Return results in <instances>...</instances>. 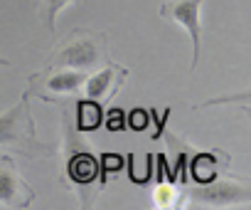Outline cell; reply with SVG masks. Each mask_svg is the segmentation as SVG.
Wrapping results in <instances>:
<instances>
[{"mask_svg":"<svg viewBox=\"0 0 251 210\" xmlns=\"http://www.w3.org/2000/svg\"><path fill=\"white\" fill-rule=\"evenodd\" d=\"M146 126H148V112H146V109H136V112L131 114V129L143 131Z\"/></svg>","mask_w":251,"mask_h":210,"instance_id":"cell-13","label":"cell"},{"mask_svg":"<svg viewBox=\"0 0 251 210\" xmlns=\"http://www.w3.org/2000/svg\"><path fill=\"white\" fill-rule=\"evenodd\" d=\"M0 149L10 153H18L23 158H52L57 156V146L37 139L35 117L30 109V94L23 91V96L10 109L0 114Z\"/></svg>","mask_w":251,"mask_h":210,"instance_id":"cell-1","label":"cell"},{"mask_svg":"<svg viewBox=\"0 0 251 210\" xmlns=\"http://www.w3.org/2000/svg\"><path fill=\"white\" fill-rule=\"evenodd\" d=\"M229 166V156L222 153V151H204V153H197L190 163V171H192V178L197 183H207L212 178H217L224 168Z\"/></svg>","mask_w":251,"mask_h":210,"instance_id":"cell-9","label":"cell"},{"mask_svg":"<svg viewBox=\"0 0 251 210\" xmlns=\"http://www.w3.org/2000/svg\"><path fill=\"white\" fill-rule=\"evenodd\" d=\"M126 79H128V69H126L123 64H118V62H113V60H108L99 72L86 77L81 91L86 94V99H94L103 107L106 101H111L118 94V89L123 87Z\"/></svg>","mask_w":251,"mask_h":210,"instance_id":"cell-7","label":"cell"},{"mask_svg":"<svg viewBox=\"0 0 251 210\" xmlns=\"http://www.w3.org/2000/svg\"><path fill=\"white\" fill-rule=\"evenodd\" d=\"M72 3H76V0H37L40 23L45 25L50 40H54V35H57V15Z\"/></svg>","mask_w":251,"mask_h":210,"instance_id":"cell-11","label":"cell"},{"mask_svg":"<svg viewBox=\"0 0 251 210\" xmlns=\"http://www.w3.org/2000/svg\"><path fill=\"white\" fill-rule=\"evenodd\" d=\"M10 64H13V62H10L8 57H0V67H10Z\"/></svg>","mask_w":251,"mask_h":210,"instance_id":"cell-14","label":"cell"},{"mask_svg":"<svg viewBox=\"0 0 251 210\" xmlns=\"http://www.w3.org/2000/svg\"><path fill=\"white\" fill-rule=\"evenodd\" d=\"M190 198L207 205H246L251 200V183L241 176H217L207 183H197Z\"/></svg>","mask_w":251,"mask_h":210,"instance_id":"cell-5","label":"cell"},{"mask_svg":"<svg viewBox=\"0 0 251 210\" xmlns=\"http://www.w3.org/2000/svg\"><path fill=\"white\" fill-rule=\"evenodd\" d=\"M202 5L204 0H165L160 5V18L180 25L190 40H192V64L190 69L195 72L202 57Z\"/></svg>","mask_w":251,"mask_h":210,"instance_id":"cell-4","label":"cell"},{"mask_svg":"<svg viewBox=\"0 0 251 210\" xmlns=\"http://www.w3.org/2000/svg\"><path fill=\"white\" fill-rule=\"evenodd\" d=\"M106 129L108 131H121L123 129V112L121 109H111L106 117Z\"/></svg>","mask_w":251,"mask_h":210,"instance_id":"cell-12","label":"cell"},{"mask_svg":"<svg viewBox=\"0 0 251 210\" xmlns=\"http://www.w3.org/2000/svg\"><path fill=\"white\" fill-rule=\"evenodd\" d=\"M35 203V190L18 171L10 156H0V205L5 208H30Z\"/></svg>","mask_w":251,"mask_h":210,"instance_id":"cell-6","label":"cell"},{"mask_svg":"<svg viewBox=\"0 0 251 210\" xmlns=\"http://www.w3.org/2000/svg\"><path fill=\"white\" fill-rule=\"evenodd\" d=\"M103 121V109L94 99L76 101V131H96Z\"/></svg>","mask_w":251,"mask_h":210,"instance_id":"cell-10","label":"cell"},{"mask_svg":"<svg viewBox=\"0 0 251 210\" xmlns=\"http://www.w3.org/2000/svg\"><path fill=\"white\" fill-rule=\"evenodd\" d=\"M89 146L84 144L81 146V151H76V153H69L67 156V176L74 180V183H79V185H89V183H94V178L99 176V168H101V163L96 161V156L91 153V151H86Z\"/></svg>","mask_w":251,"mask_h":210,"instance_id":"cell-8","label":"cell"},{"mask_svg":"<svg viewBox=\"0 0 251 210\" xmlns=\"http://www.w3.org/2000/svg\"><path fill=\"white\" fill-rule=\"evenodd\" d=\"M108 35L101 30H89V28H76L72 30L59 45L52 50L47 57L45 67L50 69H79V72H94L103 67L111 60L108 52Z\"/></svg>","mask_w":251,"mask_h":210,"instance_id":"cell-2","label":"cell"},{"mask_svg":"<svg viewBox=\"0 0 251 210\" xmlns=\"http://www.w3.org/2000/svg\"><path fill=\"white\" fill-rule=\"evenodd\" d=\"M86 77H89V72H79V69H64V67H59V69H50V67H45V69H40V72H35V74H30L27 77V94L32 96H37V99H42V101H47V104H59L64 96H74V94H79L81 89H84V82H86Z\"/></svg>","mask_w":251,"mask_h":210,"instance_id":"cell-3","label":"cell"}]
</instances>
